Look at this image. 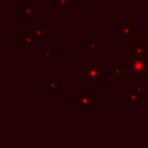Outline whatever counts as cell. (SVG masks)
<instances>
[{"label": "cell", "instance_id": "cell-1", "mask_svg": "<svg viewBox=\"0 0 148 148\" xmlns=\"http://www.w3.org/2000/svg\"><path fill=\"white\" fill-rule=\"evenodd\" d=\"M126 68L133 77H147L148 59L147 57H131L126 61Z\"/></svg>", "mask_w": 148, "mask_h": 148}, {"label": "cell", "instance_id": "cell-2", "mask_svg": "<svg viewBox=\"0 0 148 148\" xmlns=\"http://www.w3.org/2000/svg\"><path fill=\"white\" fill-rule=\"evenodd\" d=\"M84 82H105V68L104 66H84L83 68Z\"/></svg>", "mask_w": 148, "mask_h": 148}, {"label": "cell", "instance_id": "cell-3", "mask_svg": "<svg viewBox=\"0 0 148 148\" xmlns=\"http://www.w3.org/2000/svg\"><path fill=\"white\" fill-rule=\"evenodd\" d=\"M94 96L90 94L88 90H78V103L81 105H87V107H92L94 105Z\"/></svg>", "mask_w": 148, "mask_h": 148}, {"label": "cell", "instance_id": "cell-4", "mask_svg": "<svg viewBox=\"0 0 148 148\" xmlns=\"http://www.w3.org/2000/svg\"><path fill=\"white\" fill-rule=\"evenodd\" d=\"M147 53V44L138 42L131 44V57H146Z\"/></svg>", "mask_w": 148, "mask_h": 148}, {"label": "cell", "instance_id": "cell-5", "mask_svg": "<svg viewBox=\"0 0 148 148\" xmlns=\"http://www.w3.org/2000/svg\"><path fill=\"white\" fill-rule=\"evenodd\" d=\"M120 29H123V33H121L120 35H123L125 40H130L131 35H135V25H120L118 26Z\"/></svg>", "mask_w": 148, "mask_h": 148}, {"label": "cell", "instance_id": "cell-6", "mask_svg": "<svg viewBox=\"0 0 148 148\" xmlns=\"http://www.w3.org/2000/svg\"><path fill=\"white\" fill-rule=\"evenodd\" d=\"M48 92L49 94H57L59 92V79L57 78L48 79Z\"/></svg>", "mask_w": 148, "mask_h": 148}, {"label": "cell", "instance_id": "cell-7", "mask_svg": "<svg viewBox=\"0 0 148 148\" xmlns=\"http://www.w3.org/2000/svg\"><path fill=\"white\" fill-rule=\"evenodd\" d=\"M20 40H21V42H23V43H25L26 46H33V47H34V40H33V38H31V34L29 33V31H26L25 35L21 36Z\"/></svg>", "mask_w": 148, "mask_h": 148}, {"label": "cell", "instance_id": "cell-8", "mask_svg": "<svg viewBox=\"0 0 148 148\" xmlns=\"http://www.w3.org/2000/svg\"><path fill=\"white\" fill-rule=\"evenodd\" d=\"M42 52H43L44 59H51V57L53 56V49L52 48H43Z\"/></svg>", "mask_w": 148, "mask_h": 148}, {"label": "cell", "instance_id": "cell-9", "mask_svg": "<svg viewBox=\"0 0 148 148\" xmlns=\"http://www.w3.org/2000/svg\"><path fill=\"white\" fill-rule=\"evenodd\" d=\"M123 74V68L122 66H116L113 69V77H121Z\"/></svg>", "mask_w": 148, "mask_h": 148}, {"label": "cell", "instance_id": "cell-10", "mask_svg": "<svg viewBox=\"0 0 148 148\" xmlns=\"http://www.w3.org/2000/svg\"><path fill=\"white\" fill-rule=\"evenodd\" d=\"M126 5H140V0H125Z\"/></svg>", "mask_w": 148, "mask_h": 148}, {"label": "cell", "instance_id": "cell-11", "mask_svg": "<svg viewBox=\"0 0 148 148\" xmlns=\"http://www.w3.org/2000/svg\"><path fill=\"white\" fill-rule=\"evenodd\" d=\"M146 57L148 59V43H147V53H146Z\"/></svg>", "mask_w": 148, "mask_h": 148}]
</instances>
